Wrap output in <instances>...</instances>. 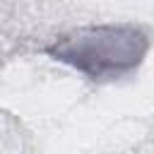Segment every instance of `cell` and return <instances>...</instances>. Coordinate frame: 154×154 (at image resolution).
<instances>
[{"label": "cell", "instance_id": "obj_1", "mask_svg": "<svg viewBox=\"0 0 154 154\" xmlns=\"http://www.w3.org/2000/svg\"><path fill=\"white\" fill-rule=\"evenodd\" d=\"M147 34L137 26H87L55 38L46 53L91 79H113L135 70L147 55Z\"/></svg>", "mask_w": 154, "mask_h": 154}]
</instances>
